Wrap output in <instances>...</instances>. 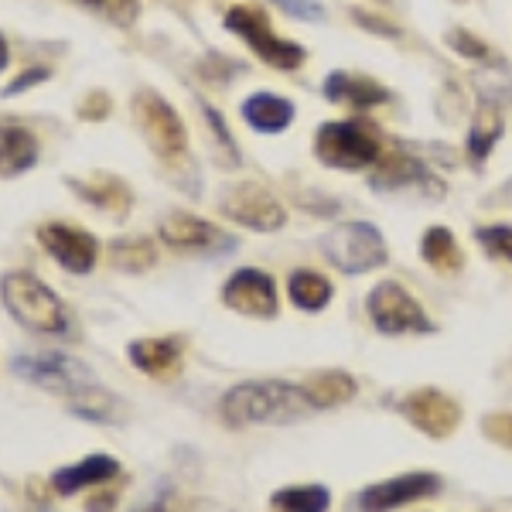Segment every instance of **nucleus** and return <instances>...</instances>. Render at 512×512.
<instances>
[{"label": "nucleus", "instance_id": "nucleus-1", "mask_svg": "<svg viewBox=\"0 0 512 512\" xmlns=\"http://www.w3.org/2000/svg\"><path fill=\"white\" fill-rule=\"evenodd\" d=\"M11 369L28 379L31 386L48 390L59 396V400H65L69 414H76L82 420H93V424H106V427H120L130 420L127 400H120L113 390H106L93 376V369L82 366L72 355L31 352V355H18V359L11 362Z\"/></svg>", "mask_w": 512, "mask_h": 512}, {"label": "nucleus", "instance_id": "nucleus-2", "mask_svg": "<svg viewBox=\"0 0 512 512\" xmlns=\"http://www.w3.org/2000/svg\"><path fill=\"white\" fill-rule=\"evenodd\" d=\"M222 420L229 427H287L315 417L318 407L308 386H294L284 379H253L233 386L219 403Z\"/></svg>", "mask_w": 512, "mask_h": 512}, {"label": "nucleus", "instance_id": "nucleus-3", "mask_svg": "<svg viewBox=\"0 0 512 512\" xmlns=\"http://www.w3.org/2000/svg\"><path fill=\"white\" fill-rule=\"evenodd\" d=\"M0 304L7 308L18 325L31 328L38 335L69 338L72 335V315L59 301V294L35 277L31 270H7L0 277Z\"/></svg>", "mask_w": 512, "mask_h": 512}, {"label": "nucleus", "instance_id": "nucleus-4", "mask_svg": "<svg viewBox=\"0 0 512 512\" xmlns=\"http://www.w3.org/2000/svg\"><path fill=\"white\" fill-rule=\"evenodd\" d=\"M379 130L362 120L321 123L315 134V158L335 171H362L379 161Z\"/></svg>", "mask_w": 512, "mask_h": 512}, {"label": "nucleus", "instance_id": "nucleus-5", "mask_svg": "<svg viewBox=\"0 0 512 512\" xmlns=\"http://www.w3.org/2000/svg\"><path fill=\"white\" fill-rule=\"evenodd\" d=\"M321 253L335 270L352 277L369 274L390 260L386 239L373 222H338L335 229L321 236Z\"/></svg>", "mask_w": 512, "mask_h": 512}, {"label": "nucleus", "instance_id": "nucleus-6", "mask_svg": "<svg viewBox=\"0 0 512 512\" xmlns=\"http://www.w3.org/2000/svg\"><path fill=\"white\" fill-rule=\"evenodd\" d=\"M226 28L233 31L236 38H243L246 45L253 48V55H260L263 62L274 65L280 72L301 69L304 59H308L304 45L277 38L274 31H270V21L263 18V11H256V7H233V11L226 14Z\"/></svg>", "mask_w": 512, "mask_h": 512}, {"label": "nucleus", "instance_id": "nucleus-7", "mask_svg": "<svg viewBox=\"0 0 512 512\" xmlns=\"http://www.w3.org/2000/svg\"><path fill=\"white\" fill-rule=\"evenodd\" d=\"M366 311L369 321L379 328L383 335H427L434 332L431 318L424 315L420 301L396 280H383L376 284L366 297Z\"/></svg>", "mask_w": 512, "mask_h": 512}, {"label": "nucleus", "instance_id": "nucleus-8", "mask_svg": "<svg viewBox=\"0 0 512 512\" xmlns=\"http://www.w3.org/2000/svg\"><path fill=\"white\" fill-rule=\"evenodd\" d=\"M512 103V79L509 76H495L489 72L485 79H478V113L472 120V130H468V158L475 164H482L492 154V147L499 144L502 127H506V117L502 110Z\"/></svg>", "mask_w": 512, "mask_h": 512}, {"label": "nucleus", "instance_id": "nucleus-9", "mask_svg": "<svg viewBox=\"0 0 512 512\" xmlns=\"http://www.w3.org/2000/svg\"><path fill=\"white\" fill-rule=\"evenodd\" d=\"M134 113L137 123L144 130L147 144L154 147V154H161L164 161H178L188 147L185 137V123H181L178 110L168 103L164 96H158L154 89H140L134 96Z\"/></svg>", "mask_w": 512, "mask_h": 512}, {"label": "nucleus", "instance_id": "nucleus-10", "mask_svg": "<svg viewBox=\"0 0 512 512\" xmlns=\"http://www.w3.org/2000/svg\"><path fill=\"white\" fill-rule=\"evenodd\" d=\"M219 212L226 219H233L236 226L253 229V233H277L287 222L284 205H280L267 188L253 185V181L226 188V195H222V202H219Z\"/></svg>", "mask_w": 512, "mask_h": 512}, {"label": "nucleus", "instance_id": "nucleus-11", "mask_svg": "<svg viewBox=\"0 0 512 512\" xmlns=\"http://www.w3.org/2000/svg\"><path fill=\"white\" fill-rule=\"evenodd\" d=\"M400 414L417 427L420 434L434 437V441H448V437L461 427V407L441 390H414L403 396Z\"/></svg>", "mask_w": 512, "mask_h": 512}, {"label": "nucleus", "instance_id": "nucleus-12", "mask_svg": "<svg viewBox=\"0 0 512 512\" xmlns=\"http://www.w3.org/2000/svg\"><path fill=\"white\" fill-rule=\"evenodd\" d=\"M222 304L246 318H274L280 308L277 284L263 270L243 267L222 284Z\"/></svg>", "mask_w": 512, "mask_h": 512}, {"label": "nucleus", "instance_id": "nucleus-13", "mask_svg": "<svg viewBox=\"0 0 512 512\" xmlns=\"http://www.w3.org/2000/svg\"><path fill=\"white\" fill-rule=\"evenodd\" d=\"M158 236L164 246H175V250H188V253H202V256H222V253H233L236 236L222 233L219 226L212 222L198 219V216H168L158 226Z\"/></svg>", "mask_w": 512, "mask_h": 512}, {"label": "nucleus", "instance_id": "nucleus-14", "mask_svg": "<svg viewBox=\"0 0 512 512\" xmlns=\"http://www.w3.org/2000/svg\"><path fill=\"white\" fill-rule=\"evenodd\" d=\"M441 492V478L431 475V472H407V475H396V478H386L379 485H369L362 489L359 495V512H393V509H403L417 499H427V495H437Z\"/></svg>", "mask_w": 512, "mask_h": 512}, {"label": "nucleus", "instance_id": "nucleus-15", "mask_svg": "<svg viewBox=\"0 0 512 512\" xmlns=\"http://www.w3.org/2000/svg\"><path fill=\"white\" fill-rule=\"evenodd\" d=\"M38 243L45 246L48 256L59 260V267H65L69 274H93L96 260H99V243L86 229L76 226H62V222H48L38 229Z\"/></svg>", "mask_w": 512, "mask_h": 512}, {"label": "nucleus", "instance_id": "nucleus-16", "mask_svg": "<svg viewBox=\"0 0 512 512\" xmlns=\"http://www.w3.org/2000/svg\"><path fill=\"white\" fill-rule=\"evenodd\" d=\"M120 478V461L113 454H89V458L76 461V465H65L52 475L55 495H76L86 489H103L106 482Z\"/></svg>", "mask_w": 512, "mask_h": 512}, {"label": "nucleus", "instance_id": "nucleus-17", "mask_svg": "<svg viewBox=\"0 0 512 512\" xmlns=\"http://www.w3.org/2000/svg\"><path fill=\"white\" fill-rule=\"evenodd\" d=\"M127 355L144 376L175 379L181 373L185 349H181V338H137V342H130Z\"/></svg>", "mask_w": 512, "mask_h": 512}, {"label": "nucleus", "instance_id": "nucleus-18", "mask_svg": "<svg viewBox=\"0 0 512 512\" xmlns=\"http://www.w3.org/2000/svg\"><path fill=\"white\" fill-rule=\"evenodd\" d=\"M325 99L328 103H342L352 110H373V106L390 99V89L376 79L366 76H349V72H332L325 79Z\"/></svg>", "mask_w": 512, "mask_h": 512}, {"label": "nucleus", "instance_id": "nucleus-19", "mask_svg": "<svg viewBox=\"0 0 512 512\" xmlns=\"http://www.w3.org/2000/svg\"><path fill=\"white\" fill-rule=\"evenodd\" d=\"M369 185L379 188V192H400V188L420 185V188H434V192L441 195L437 178L417 158H407V154H390V158H383V164H379L373 171V178H369Z\"/></svg>", "mask_w": 512, "mask_h": 512}, {"label": "nucleus", "instance_id": "nucleus-20", "mask_svg": "<svg viewBox=\"0 0 512 512\" xmlns=\"http://www.w3.org/2000/svg\"><path fill=\"white\" fill-rule=\"evenodd\" d=\"M69 185L76 188L79 198H86L89 205L110 212V216H127L134 205V192L113 175H93V178H69Z\"/></svg>", "mask_w": 512, "mask_h": 512}, {"label": "nucleus", "instance_id": "nucleus-21", "mask_svg": "<svg viewBox=\"0 0 512 512\" xmlns=\"http://www.w3.org/2000/svg\"><path fill=\"white\" fill-rule=\"evenodd\" d=\"M38 161V140L18 123H0V178L31 171Z\"/></svg>", "mask_w": 512, "mask_h": 512}, {"label": "nucleus", "instance_id": "nucleus-22", "mask_svg": "<svg viewBox=\"0 0 512 512\" xmlns=\"http://www.w3.org/2000/svg\"><path fill=\"white\" fill-rule=\"evenodd\" d=\"M243 120L256 134H284L294 123V103L274 93H253L243 103Z\"/></svg>", "mask_w": 512, "mask_h": 512}, {"label": "nucleus", "instance_id": "nucleus-23", "mask_svg": "<svg viewBox=\"0 0 512 512\" xmlns=\"http://www.w3.org/2000/svg\"><path fill=\"white\" fill-rule=\"evenodd\" d=\"M420 256H424L427 267H434L437 274H458L465 256L458 250V239L451 236V229L444 226H431L420 239Z\"/></svg>", "mask_w": 512, "mask_h": 512}, {"label": "nucleus", "instance_id": "nucleus-24", "mask_svg": "<svg viewBox=\"0 0 512 512\" xmlns=\"http://www.w3.org/2000/svg\"><path fill=\"white\" fill-rule=\"evenodd\" d=\"M304 386H308V393L318 410L342 407V403L355 400V393H359V383H355L349 373H342V369H328V373L311 376Z\"/></svg>", "mask_w": 512, "mask_h": 512}, {"label": "nucleus", "instance_id": "nucleus-25", "mask_svg": "<svg viewBox=\"0 0 512 512\" xmlns=\"http://www.w3.org/2000/svg\"><path fill=\"white\" fill-rule=\"evenodd\" d=\"M332 495L325 485H287L270 495V509L274 512H328Z\"/></svg>", "mask_w": 512, "mask_h": 512}, {"label": "nucleus", "instance_id": "nucleus-26", "mask_svg": "<svg viewBox=\"0 0 512 512\" xmlns=\"http://www.w3.org/2000/svg\"><path fill=\"white\" fill-rule=\"evenodd\" d=\"M287 294L301 311H321L332 301V284L315 270H294L291 280H287Z\"/></svg>", "mask_w": 512, "mask_h": 512}, {"label": "nucleus", "instance_id": "nucleus-27", "mask_svg": "<svg viewBox=\"0 0 512 512\" xmlns=\"http://www.w3.org/2000/svg\"><path fill=\"white\" fill-rule=\"evenodd\" d=\"M110 263L123 274H147L158 263V250L151 239H117L110 243Z\"/></svg>", "mask_w": 512, "mask_h": 512}, {"label": "nucleus", "instance_id": "nucleus-28", "mask_svg": "<svg viewBox=\"0 0 512 512\" xmlns=\"http://www.w3.org/2000/svg\"><path fill=\"white\" fill-rule=\"evenodd\" d=\"M198 110H202L205 127H209L212 137H216V158H219V164H222V168H236V164H239V147H236L233 134H229V127H226V120H222V113L212 110L209 103H198Z\"/></svg>", "mask_w": 512, "mask_h": 512}, {"label": "nucleus", "instance_id": "nucleus-29", "mask_svg": "<svg viewBox=\"0 0 512 512\" xmlns=\"http://www.w3.org/2000/svg\"><path fill=\"white\" fill-rule=\"evenodd\" d=\"M79 4L96 11L110 24H117V28H130L140 18V0H79Z\"/></svg>", "mask_w": 512, "mask_h": 512}, {"label": "nucleus", "instance_id": "nucleus-30", "mask_svg": "<svg viewBox=\"0 0 512 512\" xmlns=\"http://www.w3.org/2000/svg\"><path fill=\"white\" fill-rule=\"evenodd\" d=\"M475 239L492 256H502V260L512 263V226H482L475 233Z\"/></svg>", "mask_w": 512, "mask_h": 512}, {"label": "nucleus", "instance_id": "nucleus-31", "mask_svg": "<svg viewBox=\"0 0 512 512\" xmlns=\"http://www.w3.org/2000/svg\"><path fill=\"white\" fill-rule=\"evenodd\" d=\"M482 434L499 448L512 451V410H495V414L482 417Z\"/></svg>", "mask_w": 512, "mask_h": 512}, {"label": "nucleus", "instance_id": "nucleus-32", "mask_svg": "<svg viewBox=\"0 0 512 512\" xmlns=\"http://www.w3.org/2000/svg\"><path fill=\"white\" fill-rule=\"evenodd\" d=\"M448 45L454 48L458 55H468V59H475V62H489L492 59V48L485 45V41H478L472 31H451L448 35Z\"/></svg>", "mask_w": 512, "mask_h": 512}, {"label": "nucleus", "instance_id": "nucleus-33", "mask_svg": "<svg viewBox=\"0 0 512 512\" xmlns=\"http://www.w3.org/2000/svg\"><path fill=\"white\" fill-rule=\"evenodd\" d=\"M274 7H280L284 14H291V18H301V21H321L325 18V7L318 4V0H270Z\"/></svg>", "mask_w": 512, "mask_h": 512}, {"label": "nucleus", "instance_id": "nucleus-34", "mask_svg": "<svg viewBox=\"0 0 512 512\" xmlns=\"http://www.w3.org/2000/svg\"><path fill=\"white\" fill-rule=\"evenodd\" d=\"M45 79H48V72H45V69H28V72H24V76L14 79L11 86H7L0 96H18V93H24V89L38 86V82H45Z\"/></svg>", "mask_w": 512, "mask_h": 512}, {"label": "nucleus", "instance_id": "nucleus-35", "mask_svg": "<svg viewBox=\"0 0 512 512\" xmlns=\"http://www.w3.org/2000/svg\"><path fill=\"white\" fill-rule=\"evenodd\" d=\"M106 113H110V96L89 93V99L82 103V117H86V120H99V117H106Z\"/></svg>", "mask_w": 512, "mask_h": 512}, {"label": "nucleus", "instance_id": "nucleus-36", "mask_svg": "<svg viewBox=\"0 0 512 512\" xmlns=\"http://www.w3.org/2000/svg\"><path fill=\"white\" fill-rule=\"evenodd\" d=\"M117 499H120L117 489H106V492H99L86 502V512H110L113 506H117Z\"/></svg>", "mask_w": 512, "mask_h": 512}, {"label": "nucleus", "instance_id": "nucleus-37", "mask_svg": "<svg viewBox=\"0 0 512 512\" xmlns=\"http://www.w3.org/2000/svg\"><path fill=\"white\" fill-rule=\"evenodd\" d=\"M355 21L366 24V31H379V35H386V38H396V35H400V31H396L393 24H386V21H379V18H369L366 11H355Z\"/></svg>", "mask_w": 512, "mask_h": 512}, {"label": "nucleus", "instance_id": "nucleus-38", "mask_svg": "<svg viewBox=\"0 0 512 512\" xmlns=\"http://www.w3.org/2000/svg\"><path fill=\"white\" fill-rule=\"evenodd\" d=\"M7 62H11V52H7V41H4V35H0V72L7 69Z\"/></svg>", "mask_w": 512, "mask_h": 512}, {"label": "nucleus", "instance_id": "nucleus-39", "mask_svg": "<svg viewBox=\"0 0 512 512\" xmlns=\"http://www.w3.org/2000/svg\"><path fill=\"white\" fill-rule=\"evenodd\" d=\"M134 512H171V509H168V502L161 499V502H151V506H140Z\"/></svg>", "mask_w": 512, "mask_h": 512}, {"label": "nucleus", "instance_id": "nucleus-40", "mask_svg": "<svg viewBox=\"0 0 512 512\" xmlns=\"http://www.w3.org/2000/svg\"><path fill=\"white\" fill-rule=\"evenodd\" d=\"M499 198H506V202H512V181H506V185H502V195Z\"/></svg>", "mask_w": 512, "mask_h": 512}]
</instances>
